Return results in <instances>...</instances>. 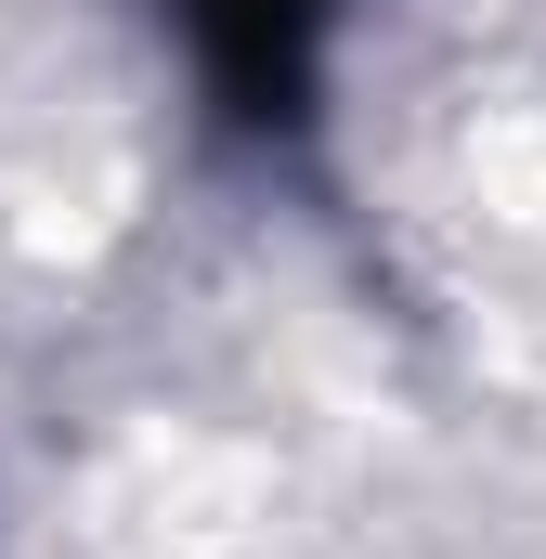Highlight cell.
<instances>
[{"label": "cell", "instance_id": "6da1fadb", "mask_svg": "<svg viewBox=\"0 0 546 559\" xmlns=\"http://www.w3.org/2000/svg\"><path fill=\"white\" fill-rule=\"evenodd\" d=\"M182 26H195L209 92H222L248 131H286V118L312 105V66H325L339 0H182Z\"/></svg>", "mask_w": 546, "mask_h": 559}]
</instances>
